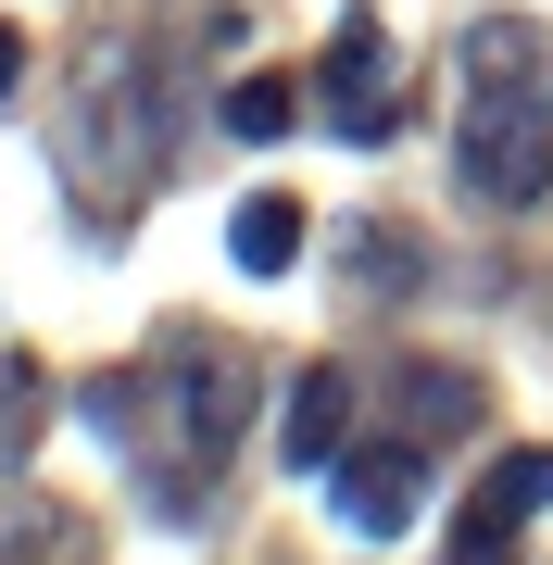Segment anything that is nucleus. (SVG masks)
<instances>
[{"instance_id":"3","label":"nucleus","mask_w":553,"mask_h":565,"mask_svg":"<svg viewBox=\"0 0 553 565\" xmlns=\"http://www.w3.org/2000/svg\"><path fill=\"white\" fill-rule=\"evenodd\" d=\"M529 515H553V452H503L491 478H478V503L453 515V553H503Z\"/></svg>"},{"instance_id":"10","label":"nucleus","mask_w":553,"mask_h":565,"mask_svg":"<svg viewBox=\"0 0 553 565\" xmlns=\"http://www.w3.org/2000/svg\"><path fill=\"white\" fill-rule=\"evenodd\" d=\"M352 264H365V277H377V302H403V277H415V252H403V239H377V226H365V239H352Z\"/></svg>"},{"instance_id":"5","label":"nucleus","mask_w":553,"mask_h":565,"mask_svg":"<svg viewBox=\"0 0 553 565\" xmlns=\"http://www.w3.org/2000/svg\"><path fill=\"white\" fill-rule=\"evenodd\" d=\"M277 452H289V465H340V452H352V377H340V364H302V377H289Z\"/></svg>"},{"instance_id":"4","label":"nucleus","mask_w":553,"mask_h":565,"mask_svg":"<svg viewBox=\"0 0 553 565\" xmlns=\"http://www.w3.org/2000/svg\"><path fill=\"white\" fill-rule=\"evenodd\" d=\"M340 515L365 527V541H403V527H415V440L340 452Z\"/></svg>"},{"instance_id":"6","label":"nucleus","mask_w":553,"mask_h":565,"mask_svg":"<svg viewBox=\"0 0 553 565\" xmlns=\"http://www.w3.org/2000/svg\"><path fill=\"white\" fill-rule=\"evenodd\" d=\"M226 252H240V277H289V264H302V202L252 189V202H240V226H226Z\"/></svg>"},{"instance_id":"9","label":"nucleus","mask_w":553,"mask_h":565,"mask_svg":"<svg viewBox=\"0 0 553 565\" xmlns=\"http://www.w3.org/2000/svg\"><path fill=\"white\" fill-rule=\"evenodd\" d=\"M466 63H478V76H553L529 25H478V39H466Z\"/></svg>"},{"instance_id":"1","label":"nucleus","mask_w":553,"mask_h":565,"mask_svg":"<svg viewBox=\"0 0 553 565\" xmlns=\"http://www.w3.org/2000/svg\"><path fill=\"white\" fill-rule=\"evenodd\" d=\"M453 189L478 214H529L553 189V76H515V88H478L453 114Z\"/></svg>"},{"instance_id":"7","label":"nucleus","mask_w":553,"mask_h":565,"mask_svg":"<svg viewBox=\"0 0 553 565\" xmlns=\"http://www.w3.org/2000/svg\"><path fill=\"white\" fill-rule=\"evenodd\" d=\"M403 415L453 440V427H478V390H466V377H440V364H415V377H403Z\"/></svg>"},{"instance_id":"8","label":"nucleus","mask_w":553,"mask_h":565,"mask_svg":"<svg viewBox=\"0 0 553 565\" xmlns=\"http://www.w3.org/2000/svg\"><path fill=\"white\" fill-rule=\"evenodd\" d=\"M289 114H302V102H289L277 76H240V88H226V126H240V139H289Z\"/></svg>"},{"instance_id":"11","label":"nucleus","mask_w":553,"mask_h":565,"mask_svg":"<svg viewBox=\"0 0 553 565\" xmlns=\"http://www.w3.org/2000/svg\"><path fill=\"white\" fill-rule=\"evenodd\" d=\"M0 88H25V39H13V25H0Z\"/></svg>"},{"instance_id":"2","label":"nucleus","mask_w":553,"mask_h":565,"mask_svg":"<svg viewBox=\"0 0 553 565\" xmlns=\"http://www.w3.org/2000/svg\"><path fill=\"white\" fill-rule=\"evenodd\" d=\"M315 88H328V126H340V139H390V126H403V88H390V39H377V25L365 13H352L340 25V39H328V63H315Z\"/></svg>"}]
</instances>
